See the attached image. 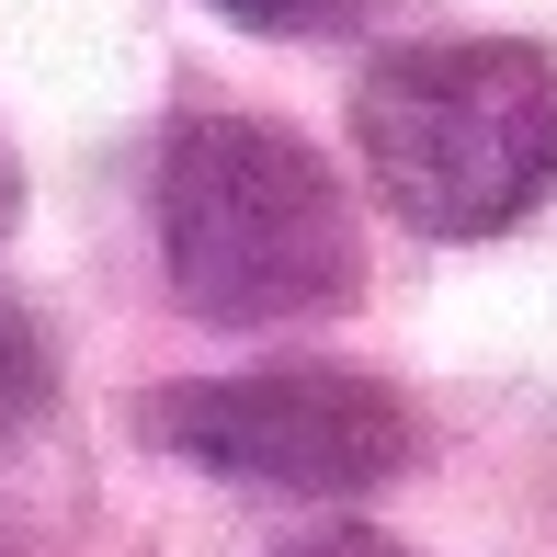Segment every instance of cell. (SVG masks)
<instances>
[{
  "instance_id": "8992f818",
  "label": "cell",
  "mask_w": 557,
  "mask_h": 557,
  "mask_svg": "<svg viewBox=\"0 0 557 557\" xmlns=\"http://www.w3.org/2000/svg\"><path fill=\"white\" fill-rule=\"evenodd\" d=\"M285 557H421V546L375 535V523H331V535H308V546H285Z\"/></svg>"
},
{
  "instance_id": "277c9868",
  "label": "cell",
  "mask_w": 557,
  "mask_h": 557,
  "mask_svg": "<svg viewBox=\"0 0 557 557\" xmlns=\"http://www.w3.org/2000/svg\"><path fill=\"white\" fill-rule=\"evenodd\" d=\"M227 23H250V35H331V23H352L364 0H216Z\"/></svg>"
},
{
  "instance_id": "52a82bcc",
  "label": "cell",
  "mask_w": 557,
  "mask_h": 557,
  "mask_svg": "<svg viewBox=\"0 0 557 557\" xmlns=\"http://www.w3.org/2000/svg\"><path fill=\"white\" fill-rule=\"evenodd\" d=\"M12 216H23V171H12V148H0V239H12Z\"/></svg>"
},
{
  "instance_id": "7a4b0ae2",
  "label": "cell",
  "mask_w": 557,
  "mask_h": 557,
  "mask_svg": "<svg viewBox=\"0 0 557 557\" xmlns=\"http://www.w3.org/2000/svg\"><path fill=\"white\" fill-rule=\"evenodd\" d=\"M375 206L421 239H500L557 194V58L523 35L387 46L352 81Z\"/></svg>"
},
{
  "instance_id": "5b68a950",
  "label": "cell",
  "mask_w": 557,
  "mask_h": 557,
  "mask_svg": "<svg viewBox=\"0 0 557 557\" xmlns=\"http://www.w3.org/2000/svg\"><path fill=\"white\" fill-rule=\"evenodd\" d=\"M46 398V352H35V331H23L12 308H0V421H23Z\"/></svg>"
},
{
  "instance_id": "3957f363",
  "label": "cell",
  "mask_w": 557,
  "mask_h": 557,
  "mask_svg": "<svg viewBox=\"0 0 557 557\" xmlns=\"http://www.w3.org/2000/svg\"><path fill=\"white\" fill-rule=\"evenodd\" d=\"M148 433L183 467L273 500H364L375 478L410 467V410L398 387L352 364H262V375H206V387L148 398Z\"/></svg>"
},
{
  "instance_id": "6da1fadb",
  "label": "cell",
  "mask_w": 557,
  "mask_h": 557,
  "mask_svg": "<svg viewBox=\"0 0 557 557\" xmlns=\"http://www.w3.org/2000/svg\"><path fill=\"white\" fill-rule=\"evenodd\" d=\"M160 262L206 331H285V319H331L364 285V239H352V194L331 183L308 137L250 114H183L160 137Z\"/></svg>"
}]
</instances>
